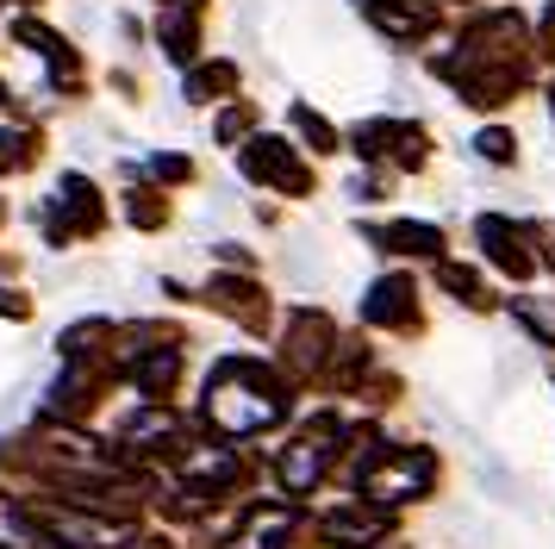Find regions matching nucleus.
Masks as SVG:
<instances>
[{"instance_id":"f257e3e1","label":"nucleus","mask_w":555,"mask_h":549,"mask_svg":"<svg viewBox=\"0 0 555 549\" xmlns=\"http://www.w3.org/2000/svg\"><path fill=\"white\" fill-rule=\"evenodd\" d=\"M281 412H287L281 381L269 369H256V362H225L212 374V387H206V419L219 431H231V437H250L262 424H275Z\"/></svg>"},{"instance_id":"f03ea898","label":"nucleus","mask_w":555,"mask_h":549,"mask_svg":"<svg viewBox=\"0 0 555 549\" xmlns=\"http://www.w3.org/2000/svg\"><path fill=\"white\" fill-rule=\"evenodd\" d=\"M430 474H437V462L425 449H393V456H380L375 469L362 474V487L375 499H418L430 487Z\"/></svg>"},{"instance_id":"7ed1b4c3","label":"nucleus","mask_w":555,"mask_h":549,"mask_svg":"<svg viewBox=\"0 0 555 549\" xmlns=\"http://www.w3.org/2000/svg\"><path fill=\"white\" fill-rule=\"evenodd\" d=\"M412 281L405 274H393V281H380L375 294H369V319L375 324H418V306H412Z\"/></svg>"},{"instance_id":"20e7f679","label":"nucleus","mask_w":555,"mask_h":549,"mask_svg":"<svg viewBox=\"0 0 555 549\" xmlns=\"http://www.w3.org/2000/svg\"><path fill=\"white\" fill-rule=\"evenodd\" d=\"M518 319L530 331H543V344H555V306H537V299H518Z\"/></svg>"},{"instance_id":"39448f33","label":"nucleus","mask_w":555,"mask_h":549,"mask_svg":"<svg viewBox=\"0 0 555 549\" xmlns=\"http://www.w3.org/2000/svg\"><path fill=\"white\" fill-rule=\"evenodd\" d=\"M480 156L505 163V156H512V138H505V131H480Z\"/></svg>"}]
</instances>
